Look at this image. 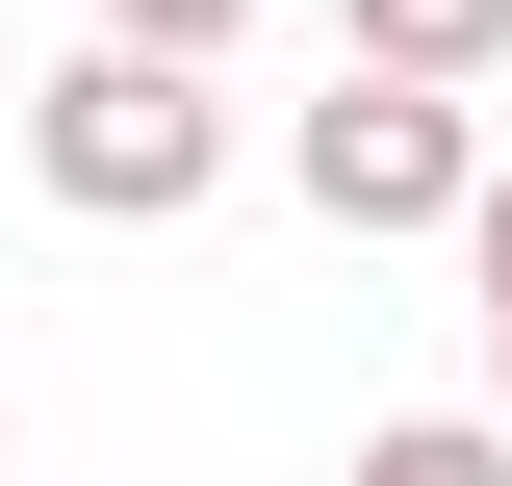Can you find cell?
Listing matches in <instances>:
<instances>
[{
  "mask_svg": "<svg viewBox=\"0 0 512 486\" xmlns=\"http://www.w3.org/2000/svg\"><path fill=\"white\" fill-rule=\"evenodd\" d=\"M26 180H52L77 231H180V205L231 180V103H205V77H154V52H77L52 103H26Z\"/></svg>",
  "mask_w": 512,
  "mask_h": 486,
  "instance_id": "cell-1",
  "label": "cell"
},
{
  "mask_svg": "<svg viewBox=\"0 0 512 486\" xmlns=\"http://www.w3.org/2000/svg\"><path fill=\"white\" fill-rule=\"evenodd\" d=\"M282 180H308L333 231H461V205H487V128L410 103V77H333V103H282Z\"/></svg>",
  "mask_w": 512,
  "mask_h": 486,
  "instance_id": "cell-2",
  "label": "cell"
},
{
  "mask_svg": "<svg viewBox=\"0 0 512 486\" xmlns=\"http://www.w3.org/2000/svg\"><path fill=\"white\" fill-rule=\"evenodd\" d=\"M333 77H410V103H461V77H512V0H333Z\"/></svg>",
  "mask_w": 512,
  "mask_h": 486,
  "instance_id": "cell-3",
  "label": "cell"
},
{
  "mask_svg": "<svg viewBox=\"0 0 512 486\" xmlns=\"http://www.w3.org/2000/svg\"><path fill=\"white\" fill-rule=\"evenodd\" d=\"M359 486H512V435H487V410H384V435H359Z\"/></svg>",
  "mask_w": 512,
  "mask_h": 486,
  "instance_id": "cell-4",
  "label": "cell"
},
{
  "mask_svg": "<svg viewBox=\"0 0 512 486\" xmlns=\"http://www.w3.org/2000/svg\"><path fill=\"white\" fill-rule=\"evenodd\" d=\"M461 307H487V435H512V154H487V205H461Z\"/></svg>",
  "mask_w": 512,
  "mask_h": 486,
  "instance_id": "cell-5",
  "label": "cell"
},
{
  "mask_svg": "<svg viewBox=\"0 0 512 486\" xmlns=\"http://www.w3.org/2000/svg\"><path fill=\"white\" fill-rule=\"evenodd\" d=\"M231 26H256V0H103V52H154V77H205Z\"/></svg>",
  "mask_w": 512,
  "mask_h": 486,
  "instance_id": "cell-6",
  "label": "cell"
}]
</instances>
